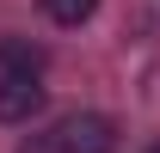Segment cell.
<instances>
[{
  "label": "cell",
  "mask_w": 160,
  "mask_h": 153,
  "mask_svg": "<svg viewBox=\"0 0 160 153\" xmlns=\"http://www.w3.org/2000/svg\"><path fill=\"white\" fill-rule=\"evenodd\" d=\"M49 92H43L37 74H0V123H31L43 116Z\"/></svg>",
  "instance_id": "1"
},
{
  "label": "cell",
  "mask_w": 160,
  "mask_h": 153,
  "mask_svg": "<svg viewBox=\"0 0 160 153\" xmlns=\"http://www.w3.org/2000/svg\"><path fill=\"white\" fill-rule=\"evenodd\" d=\"M62 147L68 153H117V123L99 116V110L68 116V123H62Z\"/></svg>",
  "instance_id": "2"
},
{
  "label": "cell",
  "mask_w": 160,
  "mask_h": 153,
  "mask_svg": "<svg viewBox=\"0 0 160 153\" xmlns=\"http://www.w3.org/2000/svg\"><path fill=\"white\" fill-rule=\"evenodd\" d=\"M0 67L6 74H43V49L25 37H0Z\"/></svg>",
  "instance_id": "3"
},
{
  "label": "cell",
  "mask_w": 160,
  "mask_h": 153,
  "mask_svg": "<svg viewBox=\"0 0 160 153\" xmlns=\"http://www.w3.org/2000/svg\"><path fill=\"white\" fill-rule=\"evenodd\" d=\"M43 12H49V25H86L99 12V0H43Z\"/></svg>",
  "instance_id": "4"
},
{
  "label": "cell",
  "mask_w": 160,
  "mask_h": 153,
  "mask_svg": "<svg viewBox=\"0 0 160 153\" xmlns=\"http://www.w3.org/2000/svg\"><path fill=\"white\" fill-rule=\"evenodd\" d=\"M19 153H68V147H62V129H43V135H31Z\"/></svg>",
  "instance_id": "5"
},
{
  "label": "cell",
  "mask_w": 160,
  "mask_h": 153,
  "mask_svg": "<svg viewBox=\"0 0 160 153\" xmlns=\"http://www.w3.org/2000/svg\"><path fill=\"white\" fill-rule=\"evenodd\" d=\"M148 153H160V141H154V147H148Z\"/></svg>",
  "instance_id": "6"
}]
</instances>
